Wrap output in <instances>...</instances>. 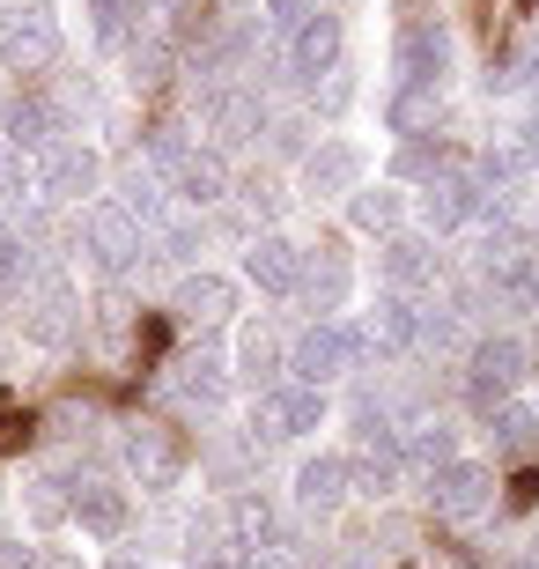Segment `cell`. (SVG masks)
I'll list each match as a JSON object with an SVG mask.
<instances>
[{
    "label": "cell",
    "instance_id": "6da1fadb",
    "mask_svg": "<svg viewBox=\"0 0 539 569\" xmlns=\"http://www.w3.org/2000/svg\"><path fill=\"white\" fill-rule=\"evenodd\" d=\"M355 362H362V333L340 326V318H318V326H303V333L289 340V378L318 385V392H326L332 378H348Z\"/></svg>",
    "mask_w": 539,
    "mask_h": 569
},
{
    "label": "cell",
    "instance_id": "7a4b0ae2",
    "mask_svg": "<svg viewBox=\"0 0 539 569\" xmlns=\"http://www.w3.org/2000/svg\"><path fill=\"white\" fill-rule=\"evenodd\" d=\"M429 510L451 518V526L488 518V510H496V466L488 459H458V451L443 466H429Z\"/></svg>",
    "mask_w": 539,
    "mask_h": 569
},
{
    "label": "cell",
    "instance_id": "3957f363",
    "mask_svg": "<svg viewBox=\"0 0 539 569\" xmlns=\"http://www.w3.org/2000/svg\"><path fill=\"white\" fill-rule=\"evenodd\" d=\"M60 60V16L38 0H8L0 8V67L8 74H38Z\"/></svg>",
    "mask_w": 539,
    "mask_h": 569
},
{
    "label": "cell",
    "instance_id": "277c9868",
    "mask_svg": "<svg viewBox=\"0 0 539 569\" xmlns=\"http://www.w3.org/2000/svg\"><path fill=\"white\" fill-rule=\"evenodd\" d=\"M22 303H16V326L22 340H38V348H67V340L82 333V303H74V289H67L60 274H44V281H22Z\"/></svg>",
    "mask_w": 539,
    "mask_h": 569
},
{
    "label": "cell",
    "instance_id": "5b68a950",
    "mask_svg": "<svg viewBox=\"0 0 539 569\" xmlns=\"http://www.w3.org/2000/svg\"><path fill=\"white\" fill-rule=\"evenodd\" d=\"M525 340H510V333H496V340H473V356H466V400L488 415V407H502L510 392H518V378H525Z\"/></svg>",
    "mask_w": 539,
    "mask_h": 569
},
{
    "label": "cell",
    "instance_id": "8992f818",
    "mask_svg": "<svg viewBox=\"0 0 539 569\" xmlns=\"http://www.w3.org/2000/svg\"><path fill=\"white\" fill-rule=\"evenodd\" d=\"M119 451H126V466H133V481H141V488H178V481H186V466H192L186 437L163 429V422H133L119 437Z\"/></svg>",
    "mask_w": 539,
    "mask_h": 569
},
{
    "label": "cell",
    "instance_id": "52a82bcc",
    "mask_svg": "<svg viewBox=\"0 0 539 569\" xmlns=\"http://www.w3.org/2000/svg\"><path fill=\"white\" fill-rule=\"evenodd\" d=\"M318 422H326V392L318 385H267L259 407H251V429L267 443H296V437H311Z\"/></svg>",
    "mask_w": 539,
    "mask_h": 569
},
{
    "label": "cell",
    "instance_id": "ba28073f",
    "mask_svg": "<svg viewBox=\"0 0 539 569\" xmlns=\"http://www.w3.org/2000/svg\"><path fill=\"white\" fill-rule=\"evenodd\" d=\"M97 186H104V156H97L89 141H67V133H60L52 148H38V192H44V200H60V208H67V200H89Z\"/></svg>",
    "mask_w": 539,
    "mask_h": 569
},
{
    "label": "cell",
    "instance_id": "9c48e42d",
    "mask_svg": "<svg viewBox=\"0 0 539 569\" xmlns=\"http://www.w3.org/2000/svg\"><path fill=\"white\" fill-rule=\"evenodd\" d=\"M443 67H451V38H443V22L407 16V22H399V38H392V74L407 89H436V82H443Z\"/></svg>",
    "mask_w": 539,
    "mask_h": 569
},
{
    "label": "cell",
    "instance_id": "30bf717a",
    "mask_svg": "<svg viewBox=\"0 0 539 569\" xmlns=\"http://www.w3.org/2000/svg\"><path fill=\"white\" fill-rule=\"evenodd\" d=\"M473 214H488V186H480V170L443 163L429 186H421V222H429V237L436 230H458V222H473Z\"/></svg>",
    "mask_w": 539,
    "mask_h": 569
},
{
    "label": "cell",
    "instance_id": "8fae6325",
    "mask_svg": "<svg viewBox=\"0 0 539 569\" xmlns=\"http://www.w3.org/2000/svg\"><path fill=\"white\" fill-rule=\"evenodd\" d=\"M340 52H348V22L332 16V8H311V16L289 30V67H296V82H326L332 67H340Z\"/></svg>",
    "mask_w": 539,
    "mask_h": 569
},
{
    "label": "cell",
    "instance_id": "7c38bea8",
    "mask_svg": "<svg viewBox=\"0 0 539 569\" xmlns=\"http://www.w3.org/2000/svg\"><path fill=\"white\" fill-rule=\"evenodd\" d=\"M377 274H385V289L421 296V289H436V281H443V252H436V237L392 230V237H385V252H377Z\"/></svg>",
    "mask_w": 539,
    "mask_h": 569
},
{
    "label": "cell",
    "instance_id": "4fadbf2b",
    "mask_svg": "<svg viewBox=\"0 0 539 569\" xmlns=\"http://www.w3.org/2000/svg\"><path fill=\"white\" fill-rule=\"evenodd\" d=\"M82 252L97 259V274H126V267L141 259V222H133V214L111 200V208H97V214L82 222Z\"/></svg>",
    "mask_w": 539,
    "mask_h": 569
},
{
    "label": "cell",
    "instance_id": "5bb4252c",
    "mask_svg": "<svg viewBox=\"0 0 539 569\" xmlns=\"http://www.w3.org/2000/svg\"><path fill=\"white\" fill-rule=\"evenodd\" d=\"M355 333H362V348H377V356H407V348H421V311H415V296L385 289Z\"/></svg>",
    "mask_w": 539,
    "mask_h": 569
},
{
    "label": "cell",
    "instance_id": "9a60e30c",
    "mask_svg": "<svg viewBox=\"0 0 539 569\" xmlns=\"http://www.w3.org/2000/svg\"><path fill=\"white\" fill-rule=\"evenodd\" d=\"M244 281L259 296H296L303 289V252H296L289 237H251V252H244Z\"/></svg>",
    "mask_w": 539,
    "mask_h": 569
},
{
    "label": "cell",
    "instance_id": "2e32d148",
    "mask_svg": "<svg viewBox=\"0 0 539 569\" xmlns=\"http://www.w3.org/2000/svg\"><path fill=\"white\" fill-rule=\"evenodd\" d=\"M200 119H208L222 141H251V133L267 127V104H259V89H244V82H214L208 97H200Z\"/></svg>",
    "mask_w": 539,
    "mask_h": 569
},
{
    "label": "cell",
    "instance_id": "e0dca14e",
    "mask_svg": "<svg viewBox=\"0 0 539 569\" xmlns=\"http://www.w3.org/2000/svg\"><path fill=\"white\" fill-rule=\"evenodd\" d=\"M170 192H178L186 208H214L229 192V156L222 148H186V156L170 163Z\"/></svg>",
    "mask_w": 539,
    "mask_h": 569
},
{
    "label": "cell",
    "instance_id": "ac0fdd59",
    "mask_svg": "<svg viewBox=\"0 0 539 569\" xmlns=\"http://www.w3.org/2000/svg\"><path fill=\"white\" fill-rule=\"evenodd\" d=\"M170 311H178V326H222L229 311H237V281L229 274H186L178 281V296H170Z\"/></svg>",
    "mask_w": 539,
    "mask_h": 569
},
{
    "label": "cell",
    "instance_id": "d6986e66",
    "mask_svg": "<svg viewBox=\"0 0 539 569\" xmlns=\"http://www.w3.org/2000/svg\"><path fill=\"white\" fill-rule=\"evenodd\" d=\"M362 170H370V156H362L355 141H318L311 156H303V186L326 192V200H340V192L362 186Z\"/></svg>",
    "mask_w": 539,
    "mask_h": 569
},
{
    "label": "cell",
    "instance_id": "ffe728a7",
    "mask_svg": "<svg viewBox=\"0 0 539 569\" xmlns=\"http://www.w3.org/2000/svg\"><path fill=\"white\" fill-rule=\"evenodd\" d=\"M348 289H355V267H348V252H340V244H318V252H303V303H311L318 318L326 311H340V303H348Z\"/></svg>",
    "mask_w": 539,
    "mask_h": 569
},
{
    "label": "cell",
    "instance_id": "44dd1931",
    "mask_svg": "<svg viewBox=\"0 0 539 569\" xmlns=\"http://www.w3.org/2000/svg\"><path fill=\"white\" fill-rule=\"evenodd\" d=\"M67 518H74L82 532H97V540H119L126 518H133V503H126V488H111V481H82L74 496H67Z\"/></svg>",
    "mask_w": 539,
    "mask_h": 569
},
{
    "label": "cell",
    "instance_id": "7402d4cb",
    "mask_svg": "<svg viewBox=\"0 0 539 569\" xmlns=\"http://www.w3.org/2000/svg\"><path fill=\"white\" fill-rule=\"evenodd\" d=\"M0 133H8V148H52L67 133V111L52 104V97H16V104L0 111Z\"/></svg>",
    "mask_w": 539,
    "mask_h": 569
},
{
    "label": "cell",
    "instance_id": "603a6c76",
    "mask_svg": "<svg viewBox=\"0 0 539 569\" xmlns=\"http://www.w3.org/2000/svg\"><path fill=\"white\" fill-rule=\"evenodd\" d=\"M348 496H355V488H348V459H340V451L296 466V503H303V510H318V518H326V510H340Z\"/></svg>",
    "mask_w": 539,
    "mask_h": 569
},
{
    "label": "cell",
    "instance_id": "cb8c5ba5",
    "mask_svg": "<svg viewBox=\"0 0 539 569\" xmlns=\"http://www.w3.org/2000/svg\"><path fill=\"white\" fill-rule=\"evenodd\" d=\"M281 370H289V340L273 333V326H244V333H237V378L244 385H273Z\"/></svg>",
    "mask_w": 539,
    "mask_h": 569
},
{
    "label": "cell",
    "instance_id": "d4e9b609",
    "mask_svg": "<svg viewBox=\"0 0 539 569\" xmlns=\"http://www.w3.org/2000/svg\"><path fill=\"white\" fill-rule=\"evenodd\" d=\"M399 214H407V192H399V186H355V192H348V222H355V230L392 237Z\"/></svg>",
    "mask_w": 539,
    "mask_h": 569
},
{
    "label": "cell",
    "instance_id": "484cf974",
    "mask_svg": "<svg viewBox=\"0 0 539 569\" xmlns=\"http://www.w3.org/2000/svg\"><path fill=\"white\" fill-rule=\"evenodd\" d=\"M488 422H496V459H532L539 451V415L532 407L502 400V407H488Z\"/></svg>",
    "mask_w": 539,
    "mask_h": 569
},
{
    "label": "cell",
    "instance_id": "4316f807",
    "mask_svg": "<svg viewBox=\"0 0 539 569\" xmlns=\"http://www.w3.org/2000/svg\"><path fill=\"white\" fill-rule=\"evenodd\" d=\"M141 0H89V30H97V38L104 44H133L141 38Z\"/></svg>",
    "mask_w": 539,
    "mask_h": 569
},
{
    "label": "cell",
    "instance_id": "83f0119b",
    "mask_svg": "<svg viewBox=\"0 0 539 569\" xmlns=\"http://www.w3.org/2000/svg\"><path fill=\"white\" fill-rule=\"evenodd\" d=\"M429 119H436V89H407V82H399L392 104H385V127H392V133H421Z\"/></svg>",
    "mask_w": 539,
    "mask_h": 569
},
{
    "label": "cell",
    "instance_id": "f1b7e54d",
    "mask_svg": "<svg viewBox=\"0 0 539 569\" xmlns=\"http://www.w3.org/2000/svg\"><path fill=\"white\" fill-rule=\"evenodd\" d=\"M458 451V437H451V422H415V437L399 443V459H415L421 473H429V466H443Z\"/></svg>",
    "mask_w": 539,
    "mask_h": 569
},
{
    "label": "cell",
    "instance_id": "f546056e",
    "mask_svg": "<svg viewBox=\"0 0 539 569\" xmlns=\"http://www.w3.org/2000/svg\"><path fill=\"white\" fill-rule=\"evenodd\" d=\"M222 370H229V362L200 356V362H178V378H170V385H178V400H200V407H214V400H222Z\"/></svg>",
    "mask_w": 539,
    "mask_h": 569
},
{
    "label": "cell",
    "instance_id": "4dcf8cb0",
    "mask_svg": "<svg viewBox=\"0 0 539 569\" xmlns=\"http://www.w3.org/2000/svg\"><path fill=\"white\" fill-rule=\"evenodd\" d=\"M22 281H30V237L0 222V296H16Z\"/></svg>",
    "mask_w": 539,
    "mask_h": 569
},
{
    "label": "cell",
    "instance_id": "1f68e13d",
    "mask_svg": "<svg viewBox=\"0 0 539 569\" xmlns=\"http://www.w3.org/2000/svg\"><path fill=\"white\" fill-rule=\"evenodd\" d=\"M119 208L133 214V222H156V214H163V186H156V178H141V170H133V178H126V192H119Z\"/></svg>",
    "mask_w": 539,
    "mask_h": 569
},
{
    "label": "cell",
    "instance_id": "d6a6232c",
    "mask_svg": "<svg viewBox=\"0 0 539 569\" xmlns=\"http://www.w3.org/2000/svg\"><path fill=\"white\" fill-rule=\"evenodd\" d=\"M311 8H318V0H267V22L281 30V38H289V30H296L303 16H311Z\"/></svg>",
    "mask_w": 539,
    "mask_h": 569
},
{
    "label": "cell",
    "instance_id": "836d02e7",
    "mask_svg": "<svg viewBox=\"0 0 539 569\" xmlns=\"http://www.w3.org/2000/svg\"><path fill=\"white\" fill-rule=\"evenodd\" d=\"M22 178H30V170L16 163V148H0V200H16V192H22Z\"/></svg>",
    "mask_w": 539,
    "mask_h": 569
},
{
    "label": "cell",
    "instance_id": "e575fe53",
    "mask_svg": "<svg viewBox=\"0 0 539 569\" xmlns=\"http://www.w3.org/2000/svg\"><path fill=\"white\" fill-rule=\"evenodd\" d=\"M22 569H82V562H74V555H60V548H38Z\"/></svg>",
    "mask_w": 539,
    "mask_h": 569
},
{
    "label": "cell",
    "instance_id": "d590c367",
    "mask_svg": "<svg viewBox=\"0 0 539 569\" xmlns=\"http://www.w3.org/2000/svg\"><path fill=\"white\" fill-rule=\"evenodd\" d=\"M525 82H532V97H539V44L525 52Z\"/></svg>",
    "mask_w": 539,
    "mask_h": 569
},
{
    "label": "cell",
    "instance_id": "8d00e7d4",
    "mask_svg": "<svg viewBox=\"0 0 539 569\" xmlns=\"http://www.w3.org/2000/svg\"><path fill=\"white\" fill-rule=\"evenodd\" d=\"M104 569H141V562H133V555H111V562Z\"/></svg>",
    "mask_w": 539,
    "mask_h": 569
},
{
    "label": "cell",
    "instance_id": "74e56055",
    "mask_svg": "<svg viewBox=\"0 0 539 569\" xmlns=\"http://www.w3.org/2000/svg\"><path fill=\"white\" fill-rule=\"evenodd\" d=\"M192 569H237V562H222V555H208V562H192Z\"/></svg>",
    "mask_w": 539,
    "mask_h": 569
},
{
    "label": "cell",
    "instance_id": "f35d334b",
    "mask_svg": "<svg viewBox=\"0 0 539 569\" xmlns=\"http://www.w3.org/2000/svg\"><path fill=\"white\" fill-rule=\"evenodd\" d=\"M532 237H539V222H532Z\"/></svg>",
    "mask_w": 539,
    "mask_h": 569
}]
</instances>
